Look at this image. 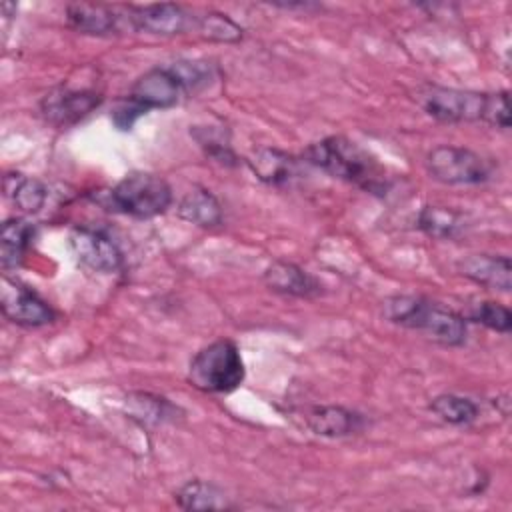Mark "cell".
<instances>
[{"mask_svg":"<svg viewBox=\"0 0 512 512\" xmlns=\"http://www.w3.org/2000/svg\"><path fill=\"white\" fill-rule=\"evenodd\" d=\"M94 200L112 212L132 218H154L172 204V188L158 174L132 172L110 190L94 196Z\"/></svg>","mask_w":512,"mask_h":512,"instance_id":"277c9868","label":"cell"},{"mask_svg":"<svg viewBox=\"0 0 512 512\" xmlns=\"http://www.w3.org/2000/svg\"><path fill=\"white\" fill-rule=\"evenodd\" d=\"M176 504L182 510H228L232 508L228 496L224 490H220L216 484L194 478L182 484L174 494Z\"/></svg>","mask_w":512,"mask_h":512,"instance_id":"ac0fdd59","label":"cell"},{"mask_svg":"<svg viewBox=\"0 0 512 512\" xmlns=\"http://www.w3.org/2000/svg\"><path fill=\"white\" fill-rule=\"evenodd\" d=\"M382 316L396 326L424 332L444 346H462L468 336L466 316L424 296H388L382 302Z\"/></svg>","mask_w":512,"mask_h":512,"instance_id":"3957f363","label":"cell"},{"mask_svg":"<svg viewBox=\"0 0 512 512\" xmlns=\"http://www.w3.org/2000/svg\"><path fill=\"white\" fill-rule=\"evenodd\" d=\"M246 162L252 174L264 184L284 186V184H290L296 176H300L302 158H296L272 146H264L254 150Z\"/></svg>","mask_w":512,"mask_h":512,"instance_id":"9a60e30c","label":"cell"},{"mask_svg":"<svg viewBox=\"0 0 512 512\" xmlns=\"http://www.w3.org/2000/svg\"><path fill=\"white\" fill-rule=\"evenodd\" d=\"M126 16L132 30L156 36L184 34L186 30H194L196 24L194 14H190L184 6L172 2L126 6Z\"/></svg>","mask_w":512,"mask_h":512,"instance_id":"30bf717a","label":"cell"},{"mask_svg":"<svg viewBox=\"0 0 512 512\" xmlns=\"http://www.w3.org/2000/svg\"><path fill=\"white\" fill-rule=\"evenodd\" d=\"M458 272L488 288L498 292H510L512 288V264L504 254H468L456 262Z\"/></svg>","mask_w":512,"mask_h":512,"instance_id":"5bb4252c","label":"cell"},{"mask_svg":"<svg viewBox=\"0 0 512 512\" xmlns=\"http://www.w3.org/2000/svg\"><path fill=\"white\" fill-rule=\"evenodd\" d=\"M190 134L194 136V140L198 142V146L204 150V154L210 160H214L222 166L238 164V158H236L234 150L230 148V142L222 130H216L212 126H194V130H190Z\"/></svg>","mask_w":512,"mask_h":512,"instance_id":"d4e9b609","label":"cell"},{"mask_svg":"<svg viewBox=\"0 0 512 512\" xmlns=\"http://www.w3.org/2000/svg\"><path fill=\"white\" fill-rule=\"evenodd\" d=\"M468 318L494 330V332H502V334H508L510 328H512V314L510 310L500 304V302H492V300H482V302H476L470 312H468Z\"/></svg>","mask_w":512,"mask_h":512,"instance_id":"484cf974","label":"cell"},{"mask_svg":"<svg viewBox=\"0 0 512 512\" xmlns=\"http://www.w3.org/2000/svg\"><path fill=\"white\" fill-rule=\"evenodd\" d=\"M430 410L446 424L466 426L478 418V404L460 394H440L432 398Z\"/></svg>","mask_w":512,"mask_h":512,"instance_id":"603a6c76","label":"cell"},{"mask_svg":"<svg viewBox=\"0 0 512 512\" xmlns=\"http://www.w3.org/2000/svg\"><path fill=\"white\" fill-rule=\"evenodd\" d=\"M302 426L308 428L316 436L324 438H342L356 434L364 428L366 420L360 412L336 406V404H324V406H308L298 412Z\"/></svg>","mask_w":512,"mask_h":512,"instance_id":"4fadbf2b","label":"cell"},{"mask_svg":"<svg viewBox=\"0 0 512 512\" xmlns=\"http://www.w3.org/2000/svg\"><path fill=\"white\" fill-rule=\"evenodd\" d=\"M416 100L428 116L440 122H482L502 130L510 128V98L506 90L476 92L428 84L416 92Z\"/></svg>","mask_w":512,"mask_h":512,"instance_id":"6da1fadb","label":"cell"},{"mask_svg":"<svg viewBox=\"0 0 512 512\" xmlns=\"http://www.w3.org/2000/svg\"><path fill=\"white\" fill-rule=\"evenodd\" d=\"M188 382L206 394H228L244 382V362L232 340L220 338L194 354Z\"/></svg>","mask_w":512,"mask_h":512,"instance_id":"5b68a950","label":"cell"},{"mask_svg":"<svg viewBox=\"0 0 512 512\" xmlns=\"http://www.w3.org/2000/svg\"><path fill=\"white\" fill-rule=\"evenodd\" d=\"M184 96H188L184 82L172 64L154 66L136 78L130 92L124 96L140 114L150 110H164L176 106Z\"/></svg>","mask_w":512,"mask_h":512,"instance_id":"52a82bcc","label":"cell"},{"mask_svg":"<svg viewBox=\"0 0 512 512\" xmlns=\"http://www.w3.org/2000/svg\"><path fill=\"white\" fill-rule=\"evenodd\" d=\"M4 194L26 214L40 212L48 200V188L38 178L18 172L4 176Z\"/></svg>","mask_w":512,"mask_h":512,"instance_id":"d6986e66","label":"cell"},{"mask_svg":"<svg viewBox=\"0 0 512 512\" xmlns=\"http://www.w3.org/2000/svg\"><path fill=\"white\" fill-rule=\"evenodd\" d=\"M418 226L434 238L450 240L464 232V216L444 206H424L418 214Z\"/></svg>","mask_w":512,"mask_h":512,"instance_id":"7402d4cb","label":"cell"},{"mask_svg":"<svg viewBox=\"0 0 512 512\" xmlns=\"http://www.w3.org/2000/svg\"><path fill=\"white\" fill-rule=\"evenodd\" d=\"M264 284L278 294L294 296V298H316L322 292L320 282L288 260H274L264 270Z\"/></svg>","mask_w":512,"mask_h":512,"instance_id":"2e32d148","label":"cell"},{"mask_svg":"<svg viewBox=\"0 0 512 512\" xmlns=\"http://www.w3.org/2000/svg\"><path fill=\"white\" fill-rule=\"evenodd\" d=\"M126 414L142 426H156L174 420L178 408H174L166 398L148 392H134L126 396Z\"/></svg>","mask_w":512,"mask_h":512,"instance_id":"44dd1931","label":"cell"},{"mask_svg":"<svg viewBox=\"0 0 512 512\" xmlns=\"http://www.w3.org/2000/svg\"><path fill=\"white\" fill-rule=\"evenodd\" d=\"M100 102L102 94L92 88H70L62 84L44 94L40 100V112L46 122L58 128H68L96 110Z\"/></svg>","mask_w":512,"mask_h":512,"instance_id":"9c48e42d","label":"cell"},{"mask_svg":"<svg viewBox=\"0 0 512 512\" xmlns=\"http://www.w3.org/2000/svg\"><path fill=\"white\" fill-rule=\"evenodd\" d=\"M302 162L322 172L350 182L366 192L380 194L388 188V180L374 156L344 136H328L310 144L302 152Z\"/></svg>","mask_w":512,"mask_h":512,"instance_id":"7a4b0ae2","label":"cell"},{"mask_svg":"<svg viewBox=\"0 0 512 512\" xmlns=\"http://www.w3.org/2000/svg\"><path fill=\"white\" fill-rule=\"evenodd\" d=\"M0 308L6 320L24 328H40L56 318L54 308L36 290L8 276L2 278Z\"/></svg>","mask_w":512,"mask_h":512,"instance_id":"ba28073f","label":"cell"},{"mask_svg":"<svg viewBox=\"0 0 512 512\" xmlns=\"http://www.w3.org/2000/svg\"><path fill=\"white\" fill-rule=\"evenodd\" d=\"M66 22L72 30L88 36H110L128 24L126 8L118 10L100 2H72L66 6Z\"/></svg>","mask_w":512,"mask_h":512,"instance_id":"7c38bea8","label":"cell"},{"mask_svg":"<svg viewBox=\"0 0 512 512\" xmlns=\"http://www.w3.org/2000/svg\"><path fill=\"white\" fill-rule=\"evenodd\" d=\"M32 238H34V228L22 218H8L2 224L0 262L4 270L18 268L22 264Z\"/></svg>","mask_w":512,"mask_h":512,"instance_id":"ffe728a7","label":"cell"},{"mask_svg":"<svg viewBox=\"0 0 512 512\" xmlns=\"http://www.w3.org/2000/svg\"><path fill=\"white\" fill-rule=\"evenodd\" d=\"M178 216L200 228H214L224 220L222 204L206 188H194L186 192L178 204Z\"/></svg>","mask_w":512,"mask_h":512,"instance_id":"e0dca14e","label":"cell"},{"mask_svg":"<svg viewBox=\"0 0 512 512\" xmlns=\"http://www.w3.org/2000/svg\"><path fill=\"white\" fill-rule=\"evenodd\" d=\"M426 170L432 180L448 186H476L492 178L490 162L478 152L442 144L426 154Z\"/></svg>","mask_w":512,"mask_h":512,"instance_id":"8992f818","label":"cell"},{"mask_svg":"<svg viewBox=\"0 0 512 512\" xmlns=\"http://www.w3.org/2000/svg\"><path fill=\"white\" fill-rule=\"evenodd\" d=\"M194 30L206 40L226 42V44L240 42L244 36L242 34L244 30L230 16H226L222 12H204V14L196 16Z\"/></svg>","mask_w":512,"mask_h":512,"instance_id":"cb8c5ba5","label":"cell"},{"mask_svg":"<svg viewBox=\"0 0 512 512\" xmlns=\"http://www.w3.org/2000/svg\"><path fill=\"white\" fill-rule=\"evenodd\" d=\"M68 240H70L72 254L84 268H88L92 272H100V274L118 272L122 268L120 248L102 230L88 228V226H76L70 232Z\"/></svg>","mask_w":512,"mask_h":512,"instance_id":"8fae6325","label":"cell"}]
</instances>
